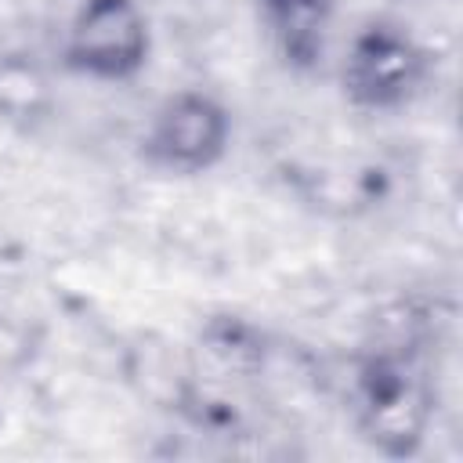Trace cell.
Here are the masks:
<instances>
[{
  "instance_id": "obj_1",
  "label": "cell",
  "mask_w": 463,
  "mask_h": 463,
  "mask_svg": "<svg viewBox=\"0 0 463 463\" xmlns=\"http://www.w3.org/2000/svg\"><path fill=\"white\" fill-rule=\"evenodd\" d=\"M423 340L420 318H398V326L376 336L354 369V423L387 459L416 456L434 423L438 394L423 358Z\"/></svg>"
},
{
  "instance_id": "obj_2",
  "label": "cell",
  "mask_w": 463,
  "mask_h": 463,
  "mask_svg": "<svg viewBox=\"0 0 463 463\" xmlns=\"http://www.w3.org/2000/svg\"><path fill=\"white\" fill-rule=\"evenodd\" d=\"M427 51L391 22H373L358 29L340 61V90L354 109L394 112L405 109L427 83Z\"/></svg>"
},
{
  "instance_id": "obj_3",
  "label": "cell",
  "mask_w": 463,
  "mask_h": 463,
  "mask_svg": "<svg viewBox=\"0 0 463 463\" xmlns=\"http://www.w3.org/2000/svg\"><path fill=\"white\" fill-rule=\"evenodd\" d=\"M232 145V116L206 90L163 98L141 134V159L163 174L195 177L213 170Z\"/></svg>"
},
{
  "instance_id": "obj_4",
  "label": "cell",
  "mask_w": 463,
  "mask_h": 463,
  "mask_svg": "<svg viewBox=\"0 0 463 463\" xmlns=\"http://www.w3.org/2000/svg\"><path fill=\"white\" fill-rule=\"evenodd\" d=\"M65 65L101 83L134 80L152 54V25L141 0H83L65 33Z\"/></svg>"
},
{
  "instance_id": "obj_5",
  "label": "cell",
  "mask_w": 463,
  "mask_h": 463,
  "mask_svg": "<svg viewBox=\"0 0 463 463\" xmlns=\"http://www.w3.org/2000/svg\"><path fill=\"white\" fill-rule=\"evenodd\" d=\"M260 7L275 22L289 61L307 65L322 54V33H326L333 0H260Z\"/></svg>"
}]
</instances>
